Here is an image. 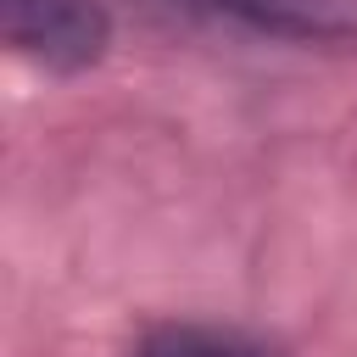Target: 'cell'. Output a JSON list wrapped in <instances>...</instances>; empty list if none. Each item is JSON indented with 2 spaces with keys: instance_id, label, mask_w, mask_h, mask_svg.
<instances>
[{
  "instance_id": "6da1fadb",
  "label": "cell",
  "mask_w": 357,
  "mask_h": 357,
  "mask_svg": "<svg viewBox=\"0 0 357 357\" xmlns=\"http://www.w3.org/2000/svg\"><path fill=\"white\" fill-rule=\"evenodd\" d=\"M6 45L45 73H89L112 50V11L100 0H0Z\"/></svg>"
},
{
  "instance_id": "7a4b0ae2",
  "label": "cell",
  "mask_w": 357,
  "mask_h": 357,
  "mask_svg": "<svg viewBox=\"0 0 357 357\" xmlns=\"http://www.w3.org/2000/svg\"><path fill=\"white\" fill-rule=\"evenodd\" d=\"M173 11H190L201 22H229L268 39H346L357 22L335 0H167Z\"/></svg>"
},
{
  "instance_id": "3957f363",
  "label": "cell",
  "mask_w": 357,
  "mask_h": 357,
  "mask_svg": "<svg viewBox=\"0 0 357 357\" xmlns=\"http://www.w3.org/2000/svg\"><path fill=\"white\" fill-rule=\"evenodd\" d=\"M134 357H284L273 340L234 329V324H195V318H173L139 335Z\"/></svg>"
}]
</instances>
